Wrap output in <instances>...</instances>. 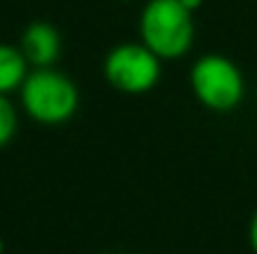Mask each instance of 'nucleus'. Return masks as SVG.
Here are the masks:
<instances>
[{
    "mask_svg": "<svg viewBox=\"0 0 257 254\" xmlns=\"http://www.w3.org/2000/svg\"><path fill=\"white\" fill-rule=\"evenodd\" d=\"M23 110L34 122L59 126L72 120L79 108V90L63 72L52 68H36L21 86Z\"/></svg>",
    "mask_w": 257,
    "mask_h": 254,
    "instance_id": "nucleus-2",
    "label": "nucleus"
},
{
    "mask_svg": "<svg viewBox=\"0 0 257 254\" xmlns=\"http://www.w3.org/2000/svg\"><path fill=\"white\" fill-rule=\"evenodd\" d=\"M190 86L201 106L214 112H230L244 99L241 70L223 54H203L190 70Z\"/></svg>",
    "mask_w": 257,
    "mask_h": 254,
    "instance_id": "nucleus-3",
    "label": "nucleus"
},
{
    "mask_svg": "<svg viewBox=\"0 0 257 254\" xmlns=\"http://www.w3.org/2000/svg\"><path fill=\"white\" fill-rule=\"evenodd\" d=\"M160 61L145 43H122L104 58V76L117 92L145 94L160 81Z\"/></svg>",
    "mask_w": 257,
    "mask_h": 254,
    "instance_id": "nucleus-4",
    "label": "nucleus"
},
{
    "mask_svg": "<svg viewBox=\"0 0 257 254\" xmlns=\"http://www.w3.org/2000/svg\"><path fill=\"white\" fill-rule=\"evenodd\" d=\"M5 252V243H3V236H0V254Z\"/></svg>",
    "mask_w": 257,
    "mask_h": 254,
    "instance_id": "nucleus-10",
    "label": "nucleus"
},
{
    "mask_svg": "<svg viewBox=\"0 0 257 254\" xmlns=\"http://www.w3.org/2000/svg\"><path fill=\"white\" fill-rule=\"evenodd\" d=\"M27 58L23 50H16L7 43H0V94H9L23 86L27 79Z\"/></svg>",
    "mask_w": 257,
    "mask_h": 254,
    "instance_id": "nucleus-6",
    "label": "nucleus"
},
{
    "mask_svg": "<svg viewBox=\"0 0 257 254\" xmlns=\"http://www.w3.org/2000/svg\"><path fill=\"white\" fill-rule=\"evenodd\" d=\"M248 243H250V250L257 254V212L250 218V225H248Z\"/></svg>",
    "mask_w": 257,
    "mask_h": 254,
    "instance_id": "nucleus-8",
    "label": "nucleus"
},
{
    "mask_svg": "<svg viewBox=\"0 0 257 254\" xmlns=\"http://www.w3.org/2000/svg\"><path fill=\"white\" fill-rule=\"evenodd\" d=\"M181 4H183V7H185V9H190L192 14H194L196 9H201V7H203V0H181Z\"/></svg>",
    "mask_w": 257,
    "mask_h": 254,
    "instance_id": "nucleus-9",
    "label": "nucleus"
},
{
    "mask_svg": "<svg viewBox=\"0 0 257 254\" xmlns=\"http://www.w3.org/2000/svg\"><path fill=\"white\" fill-rule=\"evenodd\" d=\"M192 16L181 0H149L140 14L142 43L163 61L185 56L194 43Z\"/></svg>",
    "mask_w": 257,
    "mask_h": 254,
    "instance_id": "nucleus-1",
    "label": "nucleus"
},
{
    "mask_svg": "<svg viewBox=\"0 0 257 254\" xmlns=\"http://www.w3.org/2000/svg\"><path fill=\"white\" fill-rule=\"evenodd\" d=\"M21 50L30 66L52 68L59 61V54H61V36L50 22L34 20L23 32Z\"/></svg>",
    "mask_w": 257,
    "mask_h": 254,
    "instance_id": "nucleus-5",
    "label": "nucleus"
},
{
    "mask_svg": "<svg viewBox=\"0 0 257 254\" xmlns=\"http://www.w3.org/2000/svg\"><path fill=\"white\" fill-rule=\"evenodd\" d=\"M18 128V115L14 104L7 99V94H0V148H5L14 140Z\"/></svg>",
    "mask_w": 257,
    "mask_h": 254,
    "instance_id": "nucleus-7",
    "label": "nucleus"
},
{
    "mask_svg": "<svg viewBox=\"0 0 257 254\" xmlns=\"http://www.w3.org/2000/svg\"><path fill=\"white\" fill-rule=\"evenodd\" d=\"M120 2H133V0H120Z\"/></svg>",
    "mask_w": 257,
    "mask_h": 254,
    "instance_id": "nucleus-11",
    "label": "nucleus"
}]
</instances>
